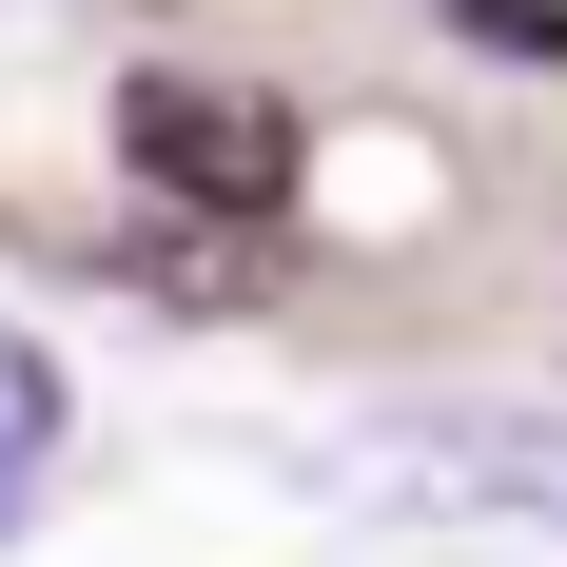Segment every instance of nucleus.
Wrapping results in <instances>:
<instances>
[{"label": "nucleus", "instance_id": "1", "mask_svg": "<svg viewBox=\"0 0 567 567\" xmlns=\"http://www.w3.org/2000/svg\"><path fill=\"white\" fill-rule=\"evenodd\" d=\"M333 509H411V528H567V411L548 392H411L352 411L313 451Z\"/></svg>", "mask_w": 567, "mask_h": 567}, {"label": "nucleus", "instance_id": "2", "mask_svg": "<svg viewBox=\"0 0 567 567\" xmlns=\"http://www.w3.org/2000/svg\"><path fill=\"white\" fill-rule=\"evenodd\" d=\"M117 157L157 176V196H196V216H275L293 196V157H313V137H293V99H255V79H117Z\"/></svg>", "mask_w": 567, "mask_h": 567}, {"label": "nucleus", "instance_id": "3", "mask_svg": "<svg viewBox=\"0 0 567 567\" xmlns=\"http://www.w3.org/2000/svg\"><path fill=\"white\" fill-rule=\"evenodd\" d=\"M40 470H59V352L0 313V528L40 509Z\"/></svg>", "mask_w": 567, "mask_h": 567}, {"label": "nucleus", "instance_id": "4", "mask_svg": "<svg viewBox=\"0 0 567 567\" xmlns=\"http://www.w3.org/2000/svg\"><path fill=\"white\" fill-rule=\"evenodd\" d=\"M470 40H509V59H567V0H451Z\"/></svg>", "mask_w": 567, "mask_h": 567}]
</instances>
